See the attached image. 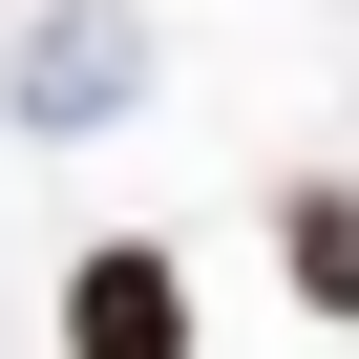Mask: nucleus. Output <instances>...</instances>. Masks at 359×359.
<instances>
[{
	"label": "nucleus",
	"instance_id": "nucleus-1",
	"mask_svg": "<svg viewBox=\"0 0 359 359\" xmlns=\"http://www.w3.org/2000/svg\"><path fill=\"white\" fill-rule=\"evenodd\" d=\"M64 359H191V275H169V233H85V254H64Z\"/></svg>",
	"mask_w": 359,
	"mask_h": 359
},
{
	"label": "nucleus",
	"instance_id": "nucleus-2",
	"mask_svg": "<svg viewBox=\"0 0 359 359\" xmlns=\"http://www.w3.org/2000/svg\"><path fill=\"white\" fill-rule=\"evenodd\" d=\"M275 275L296 317H359V191H275Z\"/></svg>",
	"mask_w": 359,
	"mask_h": 359
},
{
	"label": "nucleus",
	"instance_id": "nucleus-3",
	"mask_svg": "<svg viewBox=\"0 0 359 359\" xmlns=\"http://www.w3.org/2000/svg\"><path fill=\"white\" fill-rule=\"evenodd\" d=\"M22 106H43V127H106V106H127V22H64V43L22 64Z\"/></svg>",
	"mask_w": 359,
	"mask_h": 359
}]
</instances>
